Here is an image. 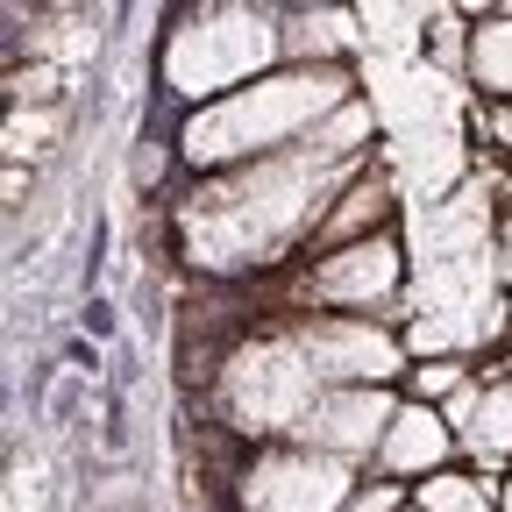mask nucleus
I'll return each mask as SVG.
<instances>
[{
    "mask_svg": "<svg viewBox=\"0 0 512 512\" xmlns=\"http://www.w3.org/2000/svg\"><path fill=\"white\" fill-rule=\"evenodd\" d=\"M463 72H470V86L484 100L512 107V15H491V22H477L463 36Z\"/></svg>",
    "mask_w": 512,
    "mask_h": 512,
    "instance_id": "obj_13",
    "label": "nucleus"
},
{
    "mask_svg": "<svg viewBox=\"0 0 512 512\" xmlns=\"http://www.w3.org/2000/svg\"><path fill=\"white\" fill-rule=\"evenodd\" d=\"M292 342L306 349V363L320 370V384H392L406 377L413 349L392 320H363V313H285Z\"/></svg>",
    "mask_w": 512,
    "mask_h": 512,
    "instance_id": "obj_7",
    "label": "nucleus"
},
{
    "mask_svg": "<svg viewBox=\"0 0 512 512\" xmlns=\"http://www.w3.org/2000/svg\"><path fill=\"white\" fill-rule=\"evenodd\" d=\"M413 505L420 512H498V484L484 470H456V463H448V470L413 484Z\"/></svg>",
    "mask_w": 512,
    "mask_h": 512,
    "instance_id": "obj_14",
    "label": "nucleus"
},
{
    "mask_svg": "<svg viewBox=\"0 0 512 512\" xmlns=\"http://www.w3.org/2000/svg\"><path fill=\"white\" fill-rule=\"evenodd\" d=\"M356 484H363L356 463L328 456V448L271 441L235 470L228 498H235V512H349Z\"/></svg>",
    "mask_w": 512,
    "mask_h": 512,
    "instance_id": "obj_6",
    "label": "nucleus"
},
{
    "mask_svg": "<svg viewBox=\"0 0 512 512\" xmlns=\"http://www.w3.org/2000/svg\"><path fill=\"white\" fill-rule=\"evenodd\" d=\"M285 15H299V8H335V0H278Z\"/></svg>",
    "mask_w": 512,
    "mask_h": 512,
    "instance_id": "obj_20",
    "label": "nucleus"
},
{
    "mask_svg": "<svg viewBox=\"0 0 512 512\" xmlns=\"http://www.w3.org/2000/svg\"><path fill=\"white\" fill-rule=\"evenodd\" d=\"M356 100V64H278L271 79H256L214 107H192L178 121V157L192 171H235L264 164L285 150H306L320 121H335Z\"/></svg>",
    "mask_w": 512,
    "mask_h": 512,
    "instance_id": "obj_2",
    "label": "nucleus"
},
{
    "mask_svg": "<svg viewBox=\"0 0 512 512\" xmlns=\"http://www.w3.org/2000/svg\"><path fill=\"white\" fill-rule=\"evenodd\" d=\"M484 136H491V143L512 157V107H491V114H484Z\"/></svg>",
    "mask_w": 512,
    "mask_h": 512,
    "instance_id": "obj_17",
    "label": "nucleus"
},
{
    "mask_svg": "<svg viewBox=\"0 0 512 512\" xmlns=\"http://www.w3.org/2000/svg\"><path fill=\"white\" fill-rule=\"evenodd\" d=\"M498 285L512 292V214L498 221Z\"/></svg>",
    "mask_w": 512,
    "mask_h": 512,
    "instance_id": "obj_19",
    "label": "nucleus"
},
{
    "mask_svg": "<svg viewBox=\"0 0 512 512\" xmlns=\"http://www.w3.org/2000/svg\"><path fill=\"white\" fill-rule=\"evenodd\" d=\"M456 456H463V441H456V427H448V413L427 406V399H399L392 427H384V441H377V470L399 477V484H420V477L448 470Z\"/></svg>",
    "mask_w": 512,
    "mask_h": 512,
    "instance_id": "obj_9",
    "label": "nucleus"
},
{
    "mask_svg": "<svg viewBox=\"0 0 512 512\" xmlns=\"http://www.w3.org/2000/svg\"><path fill=\"white\" fill-rule=\"evenodd\" d=\"M456 15H470V22H491V15H512V0H448Z\"/></svg>",
    "mask_w": 512,
    "mask_h": 512,
    "instance_id": "obj_18",
    "label": "nucleus"
},
{
    "mask_svg": "<svg viewBox=\"0 0 512 512\" xmlns=\"http://www.w3.org/2000/svg\"><path fill=\"white\" fill-rule=\"evenodd\" d=\"M292 313H363L384 320L392 306H406V242L384 228L363 242H335V249H313L292 264L285 278Z\"/></svg>",
    "mask_w": 512,
    "mask_h": 512,
    "instance_id": "obj_5",
    "label": "nucleus"
},
{
    "mask_svg": "<svg viewBox=\"0 0 512 512\" xmlns=\"http://www.w3.org/2000/svg\"><path fill=\"white\" fill-rule=\"evenodd\" d=\"M406 505H413V484H399V477H377V484L363 477L349 498V512H406Z\"/></svg>",
    "mask_w": 512,
    "mask_h": 512,
    "instance_id": "obj_16",
    "label": "nucleus"
},
{
    "mask_svg": "<svg viewBox=\"0 0 512 512\" xmlns=\"http://www.w3.org/2000/svg\"><path fill=\"white\" fill-rule=\"evenodd\" d=\"M363 43H370V29H363L356 8H342V0H335V8L285 15V57L292 64H356Z\"/></svg>",
    "mask_w": 512,
    "mask_h": 512,
    "instance_id": "obj_12",
    "label": "nucleus"
},
{
    "mask_svg": "<svg viewBox=\"0 0 512 512\" xmlns=\"http://www.w3.org/2000/svg\"><path fill=\"white\" fill-rule=\"evenodd\" d=\"M356 164H335L320 150H285L264 164L207 171L178 207V249L200 278H264L278 264L320 242L335 192L349 185Z\"/></svg>",
    "mask_w": 512,
    "mask_h": 512,
    "instance_id": "obj_1",
    "label": "nucleus"
},
{
    "mask_svg": "<svg viewBox=\"0 0 512 512\" xmlns=\"http://www.w3.org/2000/svg\"><path fill=\"white\" fill-rule=\"evenodd\" d=\"M498 512H512V477H505V491H498Z\"/></svg>",
    "mask_w": 512,
    "mask_h": 512,
    "instance_id": "obj_21",
    "label": "nucleus"
},
{
    "mask_svg": "<svg viewBox=\"0 0 512 512\" xmlns=\"http://www.w3.org/2000/svg\"><path fill=\"white\" fill-rule=\"evenodd\" d=\"M392 214H399V185H392V171H384V164H356V171H349V185L335 192L328 221H320V242H313V249L384 235V228H392ZM313 249H306V256H313Z\"/></svg>",
    "mask_w": 512,
    "mask_h": 512,
    "instance_id": "obj_11",
    "label": "nucleus"
},
{
    "mask_svg": "<svg viewBox=\"0 0 512 512\" xmlns=\"http://www.w3.org/2000/svg\"><path fill=\"white\" fill-rule=\"evenodd\" d=\"M399 413V392L392 384H335V392H320V406L306 413L299 441L306 448H328L342 463H377V441Z\"/></svg>",
    "mask_w": 512,
    "mask_h": 512,
    "instance_id": "obj_8",
    "label": "nucleus"
},
{
    "mask_svg": "<svg viewBox=\"0 0 512 512\" xmlns=\"http://www.w3.org/2000/svg\"><path fill=\"white\" fill-rule=\"evenodd\" d=\"M498 370H505V377H512V342H505V363H498Z\"/></svg>",
    "mask_w": 512,
    "mask_h": 512,
    "instance_id": "obj_22",
    "label": "nucleus"
},
{
    "mask_svg": "<svg viewBox=\"0 0 512 512\" xmlns=\"http://www.w3.org/2000/svg\"><path fill=\"white\" fill-rule=\"evenodd\" d=\"M320 370L306 363V349L292 342L285 313L256 320V328L214 363L207 377V406L228 434H242L249 448H271V441H299L306 413L320 406Z\"/></svg>",
    "mask_w": 512,
    "mask_h": 512,
    "instance_id": "obj_4",
    "label": "nucleus"
},
{
    "mask_svg": "<svg viewBox=\"0 0 512 512\" xmlns=\"http://www.w3.org/2000/svg\"><path fill=\"white\" fill-rule=\"evenodd\" d=\"M406 512H420V505H406Z\"/></svg>",
    "mask_w": 512,
    "mask_h": 512,
    "instance_id": "obj_23",
    "label": "nucleus"
},
{
    "mask_svg": "<svg viewBox=\"0 0 512 512\" xmlns=\"http://www.w3.org/2000/svg\"><path fill=\"white\" fill-rule=\"evenodd\" d=\"M278 64H292L278 0H192L157 50V79L185 107H214L256 79H271Z\"/></svg>",
    "mask_w": 512,
    "mask_h": 512,
    "instance_id": "obj_3",
    "label": "nucleus"
},
{
    "mask_svg": "<svg viewBox=\"0 0 512 512\" xmlns=\"http://www.w3.org/2000/svg\"><path fill=\"white\" fill-rule=\"evenodd\" d=\"M463 384H470V363H463V356H420V363L406 370V392L427 399V406H448Z\"/></svg>",
    "mask_w": 512,
    "mask_h": 512,
    "instance_id": "obj_15",
    "label": "nucleus"
},
{
    "mask_svg": "<svg viewBox=\"0 0 512 512\" xmlns=\"http://www.w3.org/2000/svg\"><path fill=\"white\" fill-rule=\"evenodd\" d=\"M441 413H448V427H456V441H463V456H470L484 477L512 463V377H505V370H498V377H470Z\"/></svg>",
    "mask_w": 512,
    "mask_h": 512,
    "instance_id": "obj_10",
    "label": "nucleus"
}]
</instances>
